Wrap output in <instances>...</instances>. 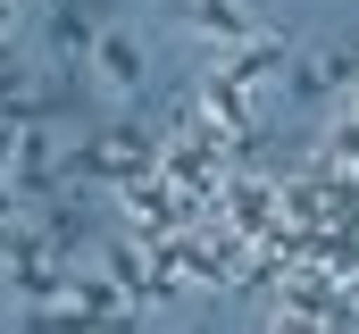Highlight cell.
Wrapping results in <instances>:
<instances>
[{
	"instance_id": "obj_1",
	"label": "cell",
	"mask_w": 359,
	"mask_h": 334,
	"mask_svg": "<svg viewBox=\"0 0 359 334\" xmlns=\"http://www.w3.org/2000/svg\"><path fill=\"white\" fill-rule=\"evenodd\" d=\"M100 76H109V84H134V76H142V59H134V42H126V34H109V42H100Z\"/></svg>"
},
{
	"instance_id": "obj_2",
	"label": "cell",
	"mask_w": 359,
	"mask_h": 334,
	"mask_svg": "<svg viewBox=\"0 0 359 334\" xmlns=\"http://www.w3.org/2000/svg\"><path fill=\"white\" fill-rule=\"evenodd\" d=\"M276 334H318V326H301V318H284V326H276Z\"/></svg>"
}]
</instances>
